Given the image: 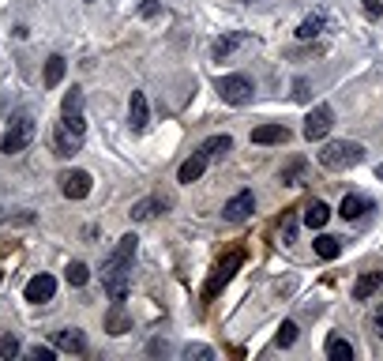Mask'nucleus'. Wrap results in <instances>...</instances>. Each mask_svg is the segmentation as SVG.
<instances>
[{
  "label": "nucleus",
  "instance_id": "1",
  "mask_svg": "<svg viewBox=\"0 0 383 361\" xmlns=\"http://www.w3.org/2000/svg\"><path fill=\"white\" fill-rule=\"evenodd\" d=\"M139 248V237L136 234H124L117 241V248L106 256V264H101V286H106V294L113 301H124L128 298V279H132V256Z\"/></svg>",
  "mask_w": 383,
  "mask_h": 361
},
{
  "label": "nucleus",
  "instance_id": "2",
  "mask_svg": "<svg viewBox=\"0 0 383 361\" xmlns=\"http://www.w3.org/2000/svg\"><path fill=\"white\" fill-rule=\"evenodd\" d=\"M357 162H364V147L357 140H334L320 151L323 170H353Z\"/></svg>",
  "mask_w": 383,
  "mask_h": 361
},
{
  "label": "nucleus",
  "instance_id": "3",
  "mask_svg": "<svg viewBox=\"0 0 383 361\" xmlns=\"http://www.w3.org/2000/svg\"><path fill=\"white\" fill-rule=\"evenodd\" d=\"M31 143H34V117L31 113H19L12 125H8L4 140H0V151H4V154H19Z\"/></svg>",
  "mask_w": 383,
  "mask_h": 361
},
{
  "label": "nucleus",
  "instance_id": "4",
  "mask_svg": "<svg viewBox=\"0 0 383 361\" xmlns=\"http://www.w3.org/2000/svg\"><path fill=\"white\" fill-rule=\"evenodd\" d=\"M214 90H218L222 102H229V106H248L252 95H256L252 79H248V76H241V72H233V76H218Z\"/></svg>",
  "mask_w": 383,
  "mask_h": 361
},
{
  "label": "nucleus",
  "instance_id": "5",
  "mask_svg": "<svg viewBox=\"0 0 383 361\" xmlns=\"http://www.w3.org/2000/svg\"><path fill=\"white\" fill-rule=\"evenodd\" d=\"M241 264H245V252H241V248H237V252H229L226 260H222L218 267H214L211 282L203 286V301H214V298H218V294H222V290H226V286H229V279H233V275H237V267H241Z\"/></svg>",
  "mask_w": 383,
  "mask_h": 361
},
{
  "label": "nucleus",
  "instance_id": "6",
  "mask_svg": "<svg viewBox=\"0 0 383 361\" xmlns=\"http://www.w3.org/2000/svg\"><path fill=\"white\" fill-rule=\"evenodd\" d=\"M331 125H334V109L327 106V102H320V106H316L312 113L304 117V128H301V132H304L308 143H316V140H323V136L331 132Z\"/></svg>",
  "mask_w": 383,
  "mask_h": 361
},
{
  "label": "nucleus",
  "instance_id": "7",
  "mask_svg": "<svg viewBox=\"0 0 383 361\" xmlns=\"http://www.w3.org/2000/svg\"><path fill=\"white\" fill-rule=\"evenodd\" d=\"M57 181H60V192L68 200H87L90 188H95V177H90L87 170H64Z\"/></svg>",
  "mask_w": 383,
  "mask_h": 361
},
{
  "label": "nucleus",
  "instance_id": "8",
  "mask_svg": "<svg viewBox=\"0 0 383 361\" xmlns=\"http://www.w3.org/2000/svg\"><path fill=\"white\" fill-rule=\"evenodd\" d=\"M252 211H256V196H252V188H245V192H237V196L226 200V207H222V218H226V222H245Z\"/></svg>",
  "mask_w": 383,
  "mask_h": 361
},
{
  "label": "nucleus",
  "instance_id": "9",
  "mask_svg": "<svg viewBox=\"0 0 383 361\" xmlns=\"http://www.w3.org/2000/svg\"><path fill=\"white\" fill-rule=\"evenodd\" d=\"M53 294H57V279L42 271V275H34V279L26 282L23 298L31 301V305H45V301H53Z\"/></svg>",
  "mask_w": 383,
  "mask_h": 361
},
{
  "label": "nucleus",
  "instance_id": "10",
  "mask_svg": "<svg viewBox=\"0 0 383 361\" xmlns=\"http://www.w3.org/2000/svg\"><path fill=\"white\" fill-rule=\"evenodd\" d=\"M207 162H211V154H207V151H195L192 159H184V162H181V170H177V181H181V184L199 181L203 173H207Z\"/></svg>",
  "mask_w": 383,
  "mask_h": 361
},
{
  "label": "nucleus",
  "instance_id": "11",
  "mask_svg": "<svg viewBox=\"0 0 383 361\" xmlns=\"http://www.w3.org/2000/svg\"><path fill=\"white\" fill-rule=\"evenodd\" d=\"M53 147H57V154L60 159H72V154H79L83 151V140L72 128H64L60 120H57V128H53Z\"/></svg>",
  "mask_w": 383,
  "mask_h": 361
},
{
  "label": "nucleus",
  "instance_id": "12",
  "mask_svg": "<svg viewBox=\"0 0 383 361\" xmlns=\"http://www.w3.org/2000/svg\"><path fill=\"white\" fill-rule=\"evenodd\" d=\"M147 120H151V109H147V95H143V90H132V98H128V125H132V132H143Z\"/></svg>",
  "mask_w": 383,
  "mask_h": 361
},
{
  "label": "nucleus",
  "instance_id": "13",
  "mask_svg": "<svg viewBox=\"0 0 383 361\" xmlns=\"http://www.w3.org/2000/svg\"><path fill=\"white\" fill-rule=\"evenodd\" d=\"M53 346L57 350H68V354H87V339H83L79 328H64L53 335Z\"/></svg>",
  "mask_w": 383,
  "mask_h": 361
},
{
  "label": "nucleus",
  "instance_id": "14",
  "mask_svg": "<svg viewBox=\"0 0 383 361\" xmlns=\"http://www.w3.org/2000/svg\"><path fill=\"white\" fill-rule=\"evenodd\" d=\"M286 140H289V128L286 125H259V128H252V143H259V147L286 143Z\"/></svg>",
  "mask_w": 383,
  "mask_h": 361
},
{
  "label": "nucleus",
  "instance_id": "15",
  "mask_svg": "<svg viewBox=\"0 0 383 361\" xmlns=\"http://www.w3.org/2000/svg\"><path fill=\"white\" fill-rule=\"evenodd\" d=\"M304 226L308 230H323L327 226V218H331V207H327L323 200H312V203H304Z\"/></svg>",
  "mask_w": 383,
  "mask_h": 361
},
{
  "label": "nucleus",
  "instance_id": "16",
  "mask_svg": "<svg viewBox=\"0 0 383 361\" xmlns=\"http://www.w3.org/2000/svg\"><path fill=\"white\" fill-rule=\"evenodd\" d=\"M106 331L109 335H124V331H132V320H128V312H124V301H113V309H109V316H106Z\"/></svg>",
  "mask_w": 383,
  "mask_h": 361
},
{
  "label": "nucleus",
  "instance_id": "17",
  "mask_svg": "<svg viewBox=\"0 0 383 361\" xmlns=\"http://www.w3.org/2000/svg\"><path fill=\"white\" fill-rule=\"evenodd\" d=\"M312 248H316V256H320V260H339V256H342V237L320 234V237L312 241Z\"/></svg>",
  "mask_w": 383,
  "mask_h": 361
},
{
  "label": "nucleus",
  "instance_id": "18",
  "mask_svg": "<svg viewBox=\"0 0 383 361\" xmlns=\"http://www.w3.org/2000/svg\"><path fill=\"white\" fill-rule=\"evenodd\" d=\"M158 211H165V200L162 196H147V200H139L132 207V222H151Z\"/></svg>",
  "mask_w": 383,
  "mask_h": 361
},
{
  "label": "nucleus",
  "instance_id": "19",
  "mask_svg": "<svg viewBox=\"0 0 383 361\" xmlns=\"http://www.w3.org/2000/svg\"><path fill=\"white\" fill-rule=\"evenodd\" d=\"M364 211H368V200H364V196H357V192H350V196H342V203H339V215H342L345 222L361 218Z\"/></svg>",
  "mask_w": 383,
  "mask_h": 361
},
{
  "label": "nucleus",
  "instance_id": "20",
  "mask_svg": "<svg viewBox=\"0 0 383 361\" xmlns=\"http://www.w3.org/2000/svg\"><path fill=\"white\" fill-rule=\"evenodd\" d=\"M64 72H68V61L60 57V53H53L49 61H45V87H60V79H64Z\"/></svg>",
  "mask_w": 383,
  "mask_h": 361
},
{
  "label": "nucleus",
  "instance_id": "21",
  "mask_svg": "<svg viewBox=\"0 0 383 361\" xmlns=\"http://www.w3.org/2000/svg\"><path fill=\"white\" fill-rule=\"evenodd\" d=\"M245 38H248V34H245V31H233V34H222V38H218V42H214V57H218V61H226V57H229V53H233V49H237V45H241V42H245Z\"/></svg>",
  "mask_w": 383,
  "mask_h": 361
},
{
  "label": "nucleus",
  "instance_id": "22",
  "mask_svg": "<svg viewBox=\"0 0 383 361\" xmlns=\"http://www.w3.org/2000/svg\"><path fill=\"white\" fill-rule=\"evenodd\" d=\"M64 279H68V286H76V290H79V286L90 282V267L83 260H72L68 267H64Z\"/></svg>",
  "mask_w": 383,
  "mask_h": 361
},
{
  "label": "nucleus",
  "instance_id": "23",
  "mask_svg": "<svg viewBox=\"0 0 383 361\" xmlns=\"http://www.w3.org/2000/svg\"><path fill=\"white\" fill-rule=\"evenodd\" d=\"M327 358L331 361H353V346L342 335H331L327 339Z\"/></svg>",
  "mask_w": 383,
  "mask_h": 361
},
{
  "label": "nucleus",
  "instance_id": "24",
  "mask_svg": "<svg viewBox=\"0 0 383 361\" xmlns=\"http://www.w3.org/2000/svg\"><path fill=\"white\" fill-rule=\"evenodd\" d=\"M380 282H383V279H380L376 271H364L361 279H357V286H353V301H364V298H368V294L376 290Z\"/></svg>",
  "mask_w": 383,
  "mask_h": 361
},
{
  "label": "nucleus",
  "instance_id": "25",
  "mask_svg": "<svg viewBox=\"0 0 383 361\" xmlns=\"http://www.w3.org/2000/svg\"><path fill=\"white\" fill-rule=\"evenodd\" d=\"M323 23H327V19H323L320 12H316V15H308V19H304L301 26H297V38H301V42H312L316 34L323 31Z\"/></svg>",
  "mask_w": 383,
  "mask_h": 361
},
{
  "label": "nucleus",
  "instance_id": "26",
  "mask_svg": "<svg viewBox=\"0 0 383 361\" xmlns=\"http://www.w3.org/2000/svg\"><path fill=\"white\" fill-rule=\"evenodd\" d=\"M304 159H293V162H286L282 166V184H301V177H304Z\"/></svg>",
  "mask_w": 383,
  "mask_h": 361
},
{
  "label": "nucleus",
  "instance_id": "27",
  "mask_svg": "<svg viewBox=\"0 0 383 361\" xmlns=\"http://www.w3.org/2000/svg\"><path fill=\"white\" fill-rule=\"evenodd\" d=\"M83 102H87V98H83V90H79V87H72L68 95H64V106H60V113H68V117L83 113Z\"/></svg>",
  "mask_w": 383,
  "mask_h": 361
},
{
  "label": "nucleus",
  "instance_id": "28",
  "mask_svg": "<svg viewBox=\"0 0 383 361\" xmlns=\"http://www.w3.org/2000/svg\"><path fill=\"white\" fill-rule=\"evenodd\" d=\"M297 335H301V331H297V323H293V320H282V328H278L275 342H278V346H282V350H289V346H293V342H297Z\"/></svg>",
  "mask_w": 383,
  "mask_h": 361
},
{
  "label": "nucleus",
  "instance_id": "29",
  "mask_svg": "<svg viewBox=\"0 0 383 361\" xmlns=\"http://www.w3.org/2000/svg\"><path fill=\"white\" fill-rule=\"evenodd\" d=\"M229 147H233V140H229V136H226V132H222V136H211V140H207V143H203V147H199V151H207V154H211V159H214V154H226V151H229Z\"/></svg>",
  "mask_w": 383,
  "mask_h": 361
},
{
  "label": "nucleus",
  "instance_id": "30",
  "mask_svg": "<svg viewBox=\"0 0 383 361\" xmlns=\"http://www.w3.org/2000/svg\"><path fill=\"white\" fill-rule=\"evenodd\" d=\"M60 125H64V128H72V132H76L79 140H87V120H83V113H76V117L60 113Z\"/></svg>",
  "mask_w": 383,
  "mask_h": 361
},
{
  "label": "nucleus",
  "instance_id": "31",
  "mask_svg": "<svg viewBox=\"0 0 383 361\" xmlns=\"http://www.w3.org/2000/svg\"><path fill=\"white\" fill-rule=\"evenodd\" d=\"M282 241H286V245H293V241H297V215L282 218Z\"/></svg>",
  "mask_w": 383,
  "mask_h": 361
},
{
  "label": "nucleus",
  "instance_id": "32",
  "mask_svg": "<svg viewBox=\"0 0 383 361\" xmlns=\"http://www.w3.org/2000/svg\"><path fill=\"white\" fill-rule=\"evenodd\" d=\"M15 354H19V339L4 335V339H0V358H15Z\"/></svg>",
  "mask_w": 383,
  "mask_h": 361
},
{
  "label": "nucleus",
  "instance_id": "33",
  "mask_svg": "<svg viewBox=\"0 0 383 361\" xmlns=\"http://www.w3.org/2000/svg\"><path fill=\"white\" fill-rule=\"evenodd\" d=\"M184 358H188V361H192V358L211 361V358H214V350H211V346H184Z\"/></svg>",
  "mask_w": 383,
  "mask_h": 361
},
{
  "label": "nucleus",
  "instance_id": "34",
  "mask_svg": "<svg viewBox=\"0 0 383 361\" xmlns=\"http://www.w3.org/2000/svg\"><path fill=\"white\" fill-rule=\"evenodd\" d=\"M26 354H31L34 361H53V358H57V354H53L49 346H31V350H26Z\"/></svg>",
  "mask_w": 383,
  "mask_h": 361
},
{
  "label": "nucleus",
  "instance_id": "35",
  "mask_svg": "<svg viewBox=\"0 0 383 361\" xmlns=\"http://www.w3.org/2000/svg\"><path fill=\"white\" fill-rule=\"evenodd\" d=\"M364 15L380 19V15H383V0H364Z\"/></svg>",
  "mask_w": 383,
  "mask_h": 361
},
{
  "label": "nucleus",
  "instance_id": "36",
  "mask_svg": "<svg viewBox=\"0 0 383 361\" xmlns=\"http://www.w3.org/2000/svg\"><path fill=\"white\" fill-rule=\"evenodd\" d=\"M158 8H162L158 0H147V4H139V15H143V19H154V15H158Z\"/></svg>",
  "mask_w": 383,
  "mask_h": 361
},
{
  "label": "nucleus",
  "instance_id": "37",
  "mask_svg": "<svg viewBox=\"0 0 383 361\" xmlns=\"http://www.w3.org/2000/svg\"><path fill=\"white\" fill-rule=\"evenodd\" d=\"M293 98H297V102L308 98V79H293Z\"/></svg>",
  "mask_w": 383,
  "mask_h": 361
},
{
  "label": "nucleus",
  "instance_id": "38",
  "mask_svg": "<svg viewBox=\"0 0 383 361\" xmlns=\"http://www.w3.org/2000/svg\"><path fill=\"white\" fill-rule=\"evenodd\" d=\"M372 331H376V335L383 339V305L376 309V316H372Z\"/></svg>",
  "mask_w": 383,
  "mask_h": 361
},
{
  "label": "nucleus",
  "instance_id": "39",
  "mask_svg": "<svg viewBox=\"0 0 383 361\" xmlns=\"http://www.w3.org/2000/svg\"><path fill=\"white\" fill-rule=\"evenodd\" d=\"M376 177H380V181H383V162H380V166H376Z\"/></svg>",
  "mask_w": 383,
  "mask_h": 361
},
{
  "label": "nucleus",
  "instance_id": "40",
  "mask_svg": "<svg viewBox=\"0 0 383 361\" xmlns=\"http://www.w3.org/2000/svg\"><path fill=\"white\" fill-rule=\"evenodd\" d=\"M245 4H256V0H245Z\"/></svg>",
  "mask_w": 383,
  "mask_h": 361
},
{
  "label": "nucleus",
  "instance_id": "41",
  "mask_svg": "<svg viewBox=\"0 0 383 361\" xmlns=\"http://www.w3.org/2000/svg\"><path fill=\"white\" fill-rule=\"evenodd\" d=\"M87 4H95V0H87Z\"/></svg>",
  "mask_w": 383,
  "mask_h": 361
}]
</instances>
